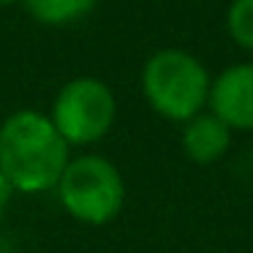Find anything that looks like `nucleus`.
Listing matches in <instances>:
<instances>
[{
  "instance_id": "5",
  "label": "nucleus",
  "mask_w": 253,
  "mask_h": 253,
  "mask_svg": "<svg viewBox=\"0 0 253 253\" xmlns=\"http://www.w3.org/2000/svg\"><path fill=\"white\" fill-rule=\"evenodd\" d=\"M207 106L231 131H253V63L223 68L210 84Z\"/></svg>"
},
{
  "instance_id": "7",
  "label": "nucleus",
  "mask_w": 253,
  "mask_h": 253,
  "mask_svg": "<svg viewBox=\"0 0 253 253\" xmlns=\"http://www.w3.org/2000/svg\"><path fill=\"white\" fill-rule=\"evenodd\" d=\"M25 11L46 28H66L90 17L98 0H22Z\"/></svg>"
},
{
  "instance_id": "1",
  "label": "nucleus",
  "mask_w": 253,
  "mask_h": 253,
  "mask_svg": "<svg viewBox=\"0 0 253 253\" xmlns=\"http://www.w3.org/2000/svg\"><path fill=\"white\" fill-rule=\"evenodd\" d=\"M71 161V144L60 136L49 115L19 109L0 123V169L14 193L55 191Z\"/></svg>"
},
{
  "instance_id": "10",
  "label": "nucleus",
  "mask_w": 253,
  "mask_h": 253,
  "mask_svg": "<svg viewBox=\"0 0 253 253\" xmlns=\"http://www.w3.org/2000/svg\"><path fill=\"white\" fill-rule=\"evenodd\" d=\"M14 3H22V0H0V6H14Z\"/></svg>"
},
{
  "instance_id": "8",
  "label": "nucleus",
  "mask_w": 253,
  "mask_h": 253,
  "mask_svg": "<svg viewBox=\"0 0 253 253\" xmlns=\"http://www.w3.org/2000/svg\"><path fill=\"white\" fill-rule=\"evenodd\" d=\"M226 28L237 46L253 52V0H231L226 11Z\"/></svg>"
},
{
  "instance_id": "3",
  "label": "nucleus",
  "mask_w": 253,
  "mask_h": 253,
  "mask_svg": "<svg viewBox=\"0 0 253 253\" xmlns=\"http://www.w3.org/2000/svg\"><path fill=\"white\" fill-rule=\"evenodd\" d=\"M55 193L74 220L104 226L115 220L126 204V180L109 158L87 153L68 161Z\"/></svg>"
},
{
  "instance_id": "2",
  "label": "nucleus",
  "mask_w": 253,
  "mask_h": 253,
  "mask_svg": "<svg viewBox=\"0 0 253 253\" xmlns=\"http://www.w3.org/2000/svg\"><path fill=\"white\" fill-rule=\"evenodd\" d=\"M212 77L196 55L185 49H158L142 68V93L153 112L171 123H188L204 112Z\"/></svg>"
},
{
  "instance_id": "9",
  "label": "nucleus",
  "mask_w": 253,
  "mask_h": 253,
  "mask_svg": "<svg viewBox=\"0 0 253 253\" xmlns=\"http://www.w3.org/2000/svg\"><path fill=\"white\" fill-rule=\"evenodd\" d=\"M11 196H14V188H11V182L6 180L3 169H0V215L6 212V207H8V202H11Z\"/></svg>"
},
{
  "instance_id": "4",
  "label": "nucleus",
  "mask_w": 253,
  "mask_h": 253,
  "mask_svg": "<svg viewBox=\"0 0 253 253\" xmlns=\"http://www.w3.org/2000/svg\"><path fill=\"white\" fill-rule=\"evenodd\" d=\"M49 117L71 147L93 144L101 142L115 126L117 98L104 79L77 77L57 90Z\"/></svg>"
},
{
  "instance_id": "6",
  "label": "nucleus",
  "mask_w": 253,
  "mask_h": 253,
  "mask_svg": "<svg viewBox=\"0 0 253 253\" xmlns=\"http://www.w3.org/2000/svg\"><path fill=\"white\" fill-rule=\"evenodd\" d=\"M231 147V128L212 112H199L182 128V150L199 166L218 164Z\"/></svg>"
}]
</instances>
